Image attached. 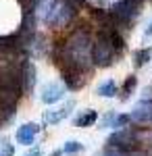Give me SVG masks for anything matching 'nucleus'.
<instances>
[{"mask_svg":"<svg viewBox=\"0 0 152 156\" xmlns=\"http://www.w3.org/2000/svg\"><path fill=\"white\" fill-rule=\"evenodd\" d=\"M38 133H40V125L23 123L17 129V133H15V140H17V144H21V146H31L35 142V137H38Z\"/></svg>","mask_w":152,"mask_h":156,"instance_id":"nucleus-8","label":"nucleus"},{"mask_svg":"<svg viewBox=\"0 0 152 156\" xmlns=\"http://www.w3.org/2000/svg\"><path fill=\"white\" fill-rule=\"evenodd\" d=\"M23 156H42V150H40V148L35 146V148H31V150H27Z\"/></svg>","mask_w":152,"mask_h":156,"instance_id":"nucleus-19","label":"nucleus"},{"mask_svg":"<svg viewBox=\"0 0 152 156\" xmlns=\"http://www.w3.org/2000/svg\"><path fill=\"white\" fill-rule=\"evenodd\" d=\"M152 36V21L148 23V27H146V31H144V37H150Z\"/></svg>","mask_w":152,"mask_h":156,"instance_id":"nucleus-20","label":"nucleus"},{"mask_svg":"<svg viewBox=\"0 0 152 156\" xmlns=\"http://www.w3.org/2000/svg\"><path fill=\"white\" fill-rule=\"evenodd\" d=\"M108 144L110 148H117L121 152H133V150H138V146H140V140H138V131L136 129H119L117 133H113L110 137H108Z\"/></svg>","mask_w":152,"mask_h":156,"instance_id":"nucleus-5","label":"nucleus"},{"mask_svg":"<svg viewBox=\"0 0 152 156\" xmlns=\"http://www.w3.org/2000/svg\"><path fill=\"white\" fill-rule=\"evenodd\" d=\"M73 108H75V100H67V102H65V104H60V106L48 108V110H44V115H42V123H44L46 127L59 125L60 121H65L71 115V110H73Z\"/></svg>","mask_w":152,"mask_h":156,"instance_id":"nucleus-6","label":"nucleus"},{"mask_svg":"<svg viewBox=\"0 0 152 156\" xmlns=\"http://www.w3.org/2000/svg\"><path fill=\"white\" fill-rule=\"evenodd\" d=\"M102 156H127L125 154V152H121V150H117V148H115V150H106L104 154Z\"/></svg>","mask_w":152,"mask_h":156,"instance_id":"nucleus-18","label":"nucleus"},{"mask_svg":"<svg viewBox=\"0 0 152 156\" xmlns=\"http://www.w3.org/2000/svg\"><path fill=\"white\" fill-rule=\"evenodd\" d=\"M136 85H138V79H136V75H129L127 79H125V83L121 87V100H127L129 94L136 90Z\"/></svg>","mask_w":152,"mask_h":156,"instance_id":"nucleus-15","label":"nucleus"},{"mask_svg":"<svg viewBox=\"0 0 152 156\" xmlns=\"http://www.w3.org/2000/svg\"><path fill=\"white\" fill-rule=\"evenodd\" d=\"M142 2L144 0H117L108 11L110 21L117 25L119 29H127L129 25L133 23V19L138 17Z\"/></svg>","mask_w":152,"mask_h":156,"instance_id":"nucleus-3","label":"nucleus"},{"mask_svg":"<svg viewBox=\"0 0 152 156\" xmlns=\"http://www.w3.org/2000/svg\"><path fill=\"white\" fill-rule=\"evenodd\" d=\"M23 60H9L6 65L0 67V119L2 123L15 117L19 98L25 94Z\"/></svg>","mask_w":152,"mask_h":156,"instance_id":"nucleus-2","label":"nucleus"},{"mask_svg":"<svg viewBox=\"0 0 152 156\" xmlns=\"http://www.w3.org/2000/svg\"><path fill=\"white\" fill-rule=\"evenodd\" d=\"M94 2H96L98 6H106V4H110L113 0H94Z\"/></svg>","mask_w":152,"mask_h":156,"instance_id":"nucleus-21","label":"nucleus"},{"mask_svg":"<svg viewBox=\"0 0 152 156\" xmlns=\"http://www.w3.org/2000/svg\"><path fill=\"white\" fill-rule=\"evenodd\" d=\"M150 58H152V48H150V46L140 48V50L133 52V65H136V67H144Z\"/></svg>","mask_w":152,"mask_h":156,"instance_id":"nucleus-13","label":"nucleus"},{"mask_svg":"<svg viewBox=\"0 0 152 156\" xmlns=\"http://www.w3.org/2000/svg\"><path fill=\"white\" fill-rule=\"evenodd\" d=\"M35 65L29 58L23 60V85H25V94H34L35 87Z\"/></svg>","mask_w":152,"mask_h":156,"instance_id":"nucleus-9","label":"nucleus"},{"mask_svg":"<svg viewBox=\"0 0 152 156\" xmlns=\"http://www.w3.org/2000/svg\"><path fill=\"white\" fill-rule=\"evenodd\" d=\"M75 4L71 2V0H56V4H54V9L50 12V17H48L44 23L48 27H65V25H69L73 21V17H75Z\"/></svg>","mask_w":152,"mask_h":156,"instance_id":"nucleus-4","label":"nucleus"},{"mask_svg":"<svg viewBox=\"0 0 152 156\" xmlns=\"http://www.w3.org/2000/svg\"><path fill=\"white\" fill-rule=\"evenodd\" d=\"M96 94L102 96V98H115L117 96V83H115V79H106V81H102V83L98 85Z\"/></svg>","mask_w":152,"mask_h":156,"instance_id":"nucleus-12","label":"nucleus"},{"mask_svg":"<svg viewBox=\"0 0 152 156\" xmlns=\"http://www.w3.org/2000/svg\"><path fill=\"white\" fill-rule=\"evenodd\" d=\"M0 156H15V146L9 142V137H2L0 142Z\"/></svg>","mask_w":152,"mask_h":156,"instance_id":"nucleus-17","label":"nucleus"},{"mask_svg":"<svg viewBox=\"0 0 152 156\" xmlns=\"http://www.w3.org/2000/svg\"><path fill=\"white\" fill-rule=\"evenodd\" d=\"M48 156H63V150H60V148H59V150H54L52 154H48Z\"/></svg>","mask_w":152,"mask_h":156,"instance_id":"nucleus-22","label":"nucleus"},{"mask_svg":"<svg viewBox=\"0 0 152 156\" xmlns=\"http://www.w3.org/2000/svg\"><path fill=\"white\" fill-rule=\"evenodd\" d=\"M17 2H19L23 15H35L38 12V2L40 0H17Z\"/></svg>","mask_w":152,"mask_h":156,"instance_id":"nucleus-16","label":"nucleus"},{"mask_svg":"<svg viewBox=\"0 0 152 156\" xmlns=\"http://www.w3.org/2000/svg\"><path fill=\"white\" fill-rule=\"evenodd\" d=\"M96 121H98V112L92 110V108H88V110H81V112L73 119V125H75V127H92Z\"/></svg>","mask_w":152,"mask_h":156,"instance_id":"nucleus-11","label":"nucleus"},{"mask_svg":"<svg viewBox=\"0 0 152 156\" xmlns=\"http://www.w3.org/2000/svg\"><path fill=\"white\" fill-rule=\"evenodd\" d=\"M92 37L85 27L75 29L54 48V60L60 69L63 81L69 90H79L88 81V71L92 67Z\"/></svg>","mask_w":152,"mask_h":156,"instance_id":"nucleus-1","label":"nucleus"},{"mask_svg":"<svg viewBox=\"0 0 152 156\" xmlns=\"http://www.w3.org/2000/svg\"><path fill=\"white\" fill-rule=\"evenodd\" d=\"M63 96H65V85L60 83V81H48L40 90V100L44 104H48V106L54 104V102H59Z\"/></svg>","mask_w":152,"mask_h":156,"instance_id":"nucleus-7","label":"nucleus"},{"mask_svg":"<svg viewBox=\"0 0 152 156\" xmlns=\"http://www.w3.org/2000/svg\"><path fill=\"white\" fill-rule=\"evenodd\" d=\"M60 150H63V154H65V156H73V154L83 152V144H81V142H77V140H69V142H65V146H63Z\"/></svg>","mask_w":152,"mask_h":156,"instance_id":"nucleus-14","label":"nucleus"},{"mask_svg":"<svg viewBox=\"0 0 152 156\" xmlns=\"http://www.w3.org/2000/svg\"><path fill=\"white\" fill-rule=\"evenodd\" d=\"M131 123V115H117V112H108L102 119V127H113V129H123Z\"/></svg>","mask_w":152,"mask_h":156,"instance_id":"nucleus-10","label":"nucleus"}]
</instances>
